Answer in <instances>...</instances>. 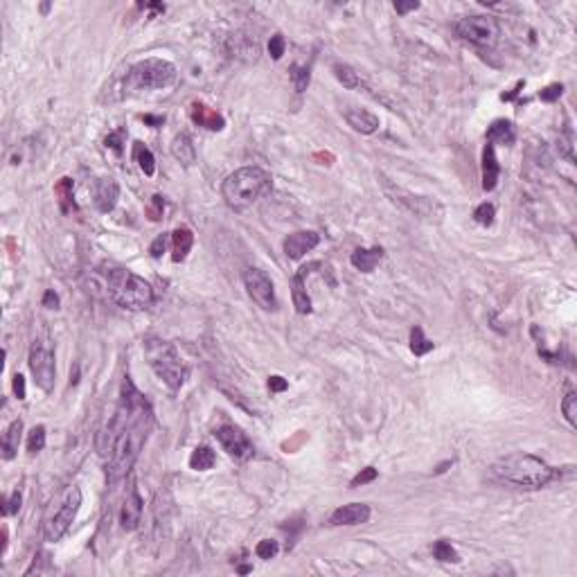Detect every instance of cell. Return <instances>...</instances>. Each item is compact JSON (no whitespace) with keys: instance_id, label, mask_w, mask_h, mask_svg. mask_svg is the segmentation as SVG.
Returning a JSON list of instances; mask_svg holds the SVG:
<instances>
[{"instance_id":"7dc6e473","label":"cell","mask_w":577,"mask_h":577,"mask_svg":"<svg viewBox=\"0 0 577 577\" xmlns=\"http://www.w3.org/2000/svg\"><path fill=\"white\" fill-rule=\"evenodd\" d=\"M43 307L45 309H59V296L54 294V289H47L43 294Z\"/></svg>"},{"instance_id":"4dcf8cb0","label":"cell","mask_w":577,"mask_h":577,"mask_svg":"<svg viewBox=\"0 0 577 577\" xmlns=\"http://www.w3.org/2000/svg\"><path fill=\"white\" fill-rule=\"evenodd\" d=\"M334 77L343 84L345 88H359L361 86V79L359 75L354 72V68H349L347 63H334Z\"/></svg>"},{"instance_id":"f1b7e54d","label":"cell","mask_w":577,"mask_h":577,"mask_svg":"<svg viewBox=\"0 0 577 577\" xmlns=\"http://www.w3.org/2000/svg\"><path fill=\"white\" fill-rule=\"evenodd\" d=\"M433 347H435L433 340H428V338L424 336V329H422L420 325H415V327L411 329V352L415 354V356H424V354H428Z\"/></svg>"},{"instance_id":"9c48e42d","label":"cell","mask_w":577,"mask_h":577,"mask_svg":"<svg viewBox=\"0 0 577 577\" xmlns=\"http://www.w3.org/2000/svg\"><path fill=\"white\" fill-rule=\"evenodd\" d=\"M30 372L34 377L36 386L43 393H52L54 379H56V365H54V349L47 338H36L30 347Z\"/></svg>"},{"instance_id":"e0dca14e","label":"cell","mask_w":577,"mask_h":577,"mask_svg":"<svg viewBox=\"0 0 577 577\" xmlns=\"http://www.w3.org/2000/svg\"><path fill=\"white\" fill-rule=\"evenodd\" d=\"M372 510L365 503H349V505H340L331 512L329 523L331 525H361L370 521Z\"/></svg>"},{"instance_id":"6da1fadb","label":"cell","mask_w":577,"mask_h":577,"mask_svg":"<svg viewBox=\"0 0 577 577\" xmlns=\"http://www.w3.org/2000/svg\"><path fill=\"white\" fill-rule=\"evenodd\" d=\"M153 426V411L140 390L133 386L131 377L122 379L120 402L107 433L102 435L100 453L107 460L111 481L127 476L140 456L144 442Z\"/></svg>"},{"instance_id":"ee69618b","label":"cell","mask_w":577,"mask_h":577,"mask_svg":"<svg viewBox=\"0 0 577 577\" xmlns=\"http://www.w3.org/2000/svg\"><path fill=\"white\" fill-rule=\"evenodd\" d=\"M165 248H167V235H158L149 246V253H151V257H160L162 253H165Z\"/></svg>"},{"instance_id":"e575fe53","label":"cell","mask_w":577,"mask_h":577,"mask_svg":"<svg viewBox=\"0 0 577 577\" xmlns=\"http://www.w3.org/2000/svg\"><path fill=\"white\" fill-rule=\"evenodd\" d=\"M43 446H45V426H34L30 431V435H28V451L30 453H39V451H43Z\"/></svg>"},{"instance_id":"cb8c5ba5","label":"cell","mask_w":577,"mask_h":577,"mask_svg":"<svg viewBox=\"0 0 577 577\" xmlns=\"http://www.w3.org/2000/svg\"><path fill=\"white\" fill-rule=\"evenodd\" d=\"M54 197L59 203V210L63 215H70L75 210V183L70 176H63L54 185Z\"/></svg>"},{"instance_id":"30bf717a","label":"cell","mask_w":577,"mask_h":577,"mask_svg":"<svg viewBox=\"0 0 577 577\" xmlns=\"http://www.w3.org/2000/svg\"><path fill=\"white\" fill-rule=\"evenodd\" d=\"M456 34L476 45H494L501 36V25L494 16L474 14L456 23Z\"/></svg>"},{"instance_id":"5bb4252c","label":"cell","mask_w":577,"mask_h":577,"mask_svg":"<svg viewBox=\"0 0 577 577\" xmlns=\"http://www.w3.org/2000/svg\"><path fill=\"white\" fill-rule=\"evenodd\" d=\"M118 199H120V185H118L116 178H111V176L97 178L95 185H93V201H95V208L100 210L102 215H109V213H113V210H116Z\"/></svg>"},{"instance_id":"603a6c76","label":"cell","mask_w":577,"mask_h":577,"mask_svg":"<svg viewBox=\"0 0 577 577\" xmlns=\"http://www.w3.org/2000/svg\"><path fill=\"white\" fill-rule=\"evenodd\" d=\"M516 133H514V124L510 120H494L490 129H487V142L490 144H514Z\"/></svg>"},{"instance_id":"4316f807","label":"cell","mask_w":577,"mask_h":577,"mask_svg":"<svg viewBox=\"0 0 577 577\" xmlns=\"http://www.w3.org/2000/svg\"><path fill=\"white\" fill-rule=\"evenodd\" d=\"M133 160L138 162L140 172L144 176H153L156 174V158H153L151 149L142 142H133Z\"/></svg>"},{"instance_id":"2e32d148","label":"cell","mask_w":577,"mask_h":577,"mask_svg":"<svg viewBox=\"0 0 577 577\" xmlns=\"http://www.w3.org/2000/svg\"><path fill=\"white\" fill-rule=\"evenodd\" d=\"M318 266H323V264L312 262V264L303 266V269L291 278V298H294V307H296L298 314H312V298H309V294H307L305 280H307V275L314 269H318Z\"/></svg>"},{"instance_id":"681fc988","label":"cell","mask_w":577,"mask_h":577,"mask_svg":"<svg viewBox=\"0 0 577 577\" xmlns=\"http://www.w3.org/2000/svg\"><path fill=\"white\" fill-rule=\"evenodd\" d=\"M142 120L147 122V124H151V127H160L162 122H165V118H153V116H144Z\"/></svg>"},{"instance_id":"8d00e7d4","label":"cell","mask_w":577,"mask_h":577,"mask_svg":"<svg viewBox=\"0 0 577 577\" xmlns=\"http://www.w3.org/2000/svg\"><path fill=\"white\" fill-rule=\"evenodd\" d=\"M162 215H165V197H160V194H153L149 206H147V217L149 221H160Z\"/></svg>"},{"instance_id":"9a60e30c","label":"cell","mask_w":577,"mask_h":577,"mask_svg":"<svg viewBox=\"0 0 577 577\" xmlns=\"http://www.w3.org/2000/svg\"><path fill=\"white\" fill-rule=\"evenodd\" d=\"M318 243H320V235L318 232L300 230V232L289 235V237L284 239L282 248H284V255H287L289 259H294V262H298V259H303L309 253V250H314L316 246H318Z\"/></svg>"},{"instance_id":"ab89813d","label":"cell","mask_w":577,"mask_h":577,"mask_svg":"<svg viewBox=\"0 0 577 577\" xmlns=\"http://www.w3.org/2000/svg\"><path fill=\"white\" fill-rule=\"evenodd\" d=\"M564 93V84H550L543 91H539V100L541 102H557Z\"/></svg>"},{"instance_id":"277c9868","label":"cell","mask_w":577,"mask_h":577,"mask_svg":"<svg viewBox=\"0 0 577 577\" xmlns=\"http://www.w3.org/2000/svg\"><path fill=\"white\" fill-rule=\"evenodd\" d=\"M102 278H104V284H107L111 300L116 305H120L122 309L140 312V309L151 307L153 289L149 282H144L140 278V275L131 273L129 269H122V266L109 264V266H104Z\"/></svg>"},{"instance_id":"ba28073f","label":"cell","mask_w":577,"mask_h":577,"mask_svg":"<svg viewBox=\"0 0 577 577\" xmlns=\"http://www.w3.org/2000/svg\"><path fill=\"white\" fill-rule=\"evenodd\" d=\"M79 508H81V490L79 487H68L66 494L56 503L54 512L45 519V525H43L45 541L56 543L66 537L70 525L75 523Z\"/></svg>"},{"instance_id":"b9f144b4","label":"cell","mask_w":577,"mask_h":577,"mask_svg":"<svg viewBox=\"0 0 577 577\" xmlns=\"http://www.w3.org/2000/svg\"><path fill=\"white\" fill-rule=\"evenodd\" d=\"M122 138H124V131H113V133L107 135L104 144H107V149H113L116 153H122Z\"/></svg>"},{"instance_id":"d4e9b609","label":"cell","mask_w":577,"mask_h":577,"mask_svg":"<svg viewBox=\"0 0 577 577\" xmlns=\"http://www.w3.org/2000/svg\"><path fill=\"white\" fill-rule=\"evenodd\" d=\"M192 243H194V235L190 228H185V226H181V228H176L172 232V259L174 262H183L185 257H188V253L192 250Z\"/></svg>"},{"instance_id":"836d02e7","label":"cell","mask_w":577,"mask_h":577,"mask_svg":"<svg viewBox=\"0 0 577 577\" xmlns=\"http://www.w3.org/2000/svg\"><path fill=\"white\" fill-rule=\"evenodd\" d=\"M494 217H497V208H494V203H481V206L474 210V221L481 224V226H492Z\"/></svg>"},{"instance_id":"d590c367","label":"cell","mask_w":577,"mask_h":577,"mask_svg":"<svg viewBox=\"0 0 577 577\" xmlns=\"http://www.w3.org/2000/svg\"><path fill=\"white\" fill-rule=\"evenodd\" d=\"M280 552V543L278 541H273V539H262L255 546V555L259 559H273L275 555Z\"/></svg>"},{"instance_id":"d6a6232c","label":"cell","mask_w":577,"mask_h":577,"mask_svg":"<svg viewBox=\"0 0 577 577\" xmlns=\"http://www.w3.org/2000/svg\"><path fill=\"white\" fill-rule=\"evenodd\" d=\"M562 413H564V417L566 422L571 426H577V395L573 393H566V397L562 400Z\"/></svg>"},{"instance_id":"f546056e","label":"cell","mask_w":577,"mask_h":577,"mask_svg":"<svg viewBox=\"0 0 577 577\" xmlns=\"http://www.w3.org/2000/svg\"><path fill=\"white\" fill-rule=\"evenodd\" d=\"M433 557L437 562H444V564H460V555L446 539H440L433 543Z\"/></svg>"},{"instance_id":"60d3db41","label":"cell","mask_w":577,"mask_h":577,"mask_svg":"<svg viewBox=\"0 0 577 577\" xmlns=\"http://www.w3.org/2000/svg\"><path fill=\"white\" fill-rule=\"evenodd\" d=\"M21 501H23L21 492H19V490H16V492H12V497L5 501L3 514H5V516H10V514H16V512L21 510Z\"/></svg>"},{"instance_id":"816d5d0a","label":"cell","mask_w":577,"mask_h":577,"mask_svg":"<svg viewBox=\"0 0 577 577\" xmlns=\"http://www.w3.org/2000/svg\"><path fill=\"white\" fill-rule=\"evenodd\" d=\"M239 573H241V575H246V573H250V566H239Z\"/></svg>"},{"instance_id":"7a4b0ae2","label":"cell","mask_w":577,"mask_h":577,"mask_svg":"<svg viewBox=\"0 0 577 577\" xmlns=\"http://www.w3.org/2000/svg\"><path fill=\"white\" fill-rule=\"evenodd\" d=\"M494 481L514 485L519 490H541L559 478V471L550 467L546 460H541L532 453H510L505 458H499L490 467Z\"/></svg>"},{"instance_id":"5b68a950","label":"cell","mask_w":577,"mask_h":577,"mask_svg":"<svg viewBox=\"0 0 577 577\" xmlns=\"http://www.w3.org/2000/svg\"><path fill=\"white\" fill-rule=\"evenodd\" d=\"M144 356H147L151 370L162 379V384H165L169 390L176 393V390L183 388L190 370H188V365L183 363L178 349L169 343V340L158 338V336L144 338Z\"/></svg>"},{"instance_id":"8992f818","label":"cell","mask_w":577,"mask_h":577,"mask_svg":"<svg viewBox=\"0 0 577 577\" xmlns=\"http://www.w3.org/2000/svg\"><path fill=\"white\" fill-rule=\"evenodd\" d=\"M176 81V66L158 56L138 61L127 72V88L129 91H160L169 88Z\"/></svg>"},{"instance_id":"f35d334b","label":"cell","mask_w":577,"mask_h":577,"mask_svg":"<svg viewBox=\"0 0 577 577\" xmlns=\"http://www.w3.org/2000/svg\"><path fill=\"white\" fill-rule=\"evenodd\" d=\"M377 476H379V471H377L375 467H365V469H361L359 474H356V476L352 478V483H349V487L368 485V483H372V481H375Z\"/></svg>"},{"instance_id":"4fadbf2b","label":"cell","mask_w":577,"mask_h":577,"mask_svg":"<svg viewBox=\"0 0 577 577\" xmlns=\"http://www.w3.org/2000/svg\"><path fill=\"white\" fill-rule=\"evenodd\" d=\"M142 508H144V501L140 497V492H138L135 481H131V483H129L124 503H122V510H120V525H122V530L131 532V530H135L138 525H140Z\"/></svg>"},{"instance_id":"3957f363","label":"cell","mask_w":577,"mask_h":577,"mask_svg":"<svg viewBox=\"0 0 577 577\" xmlns=\"http://www.w3.org/2000/svg\"><path fill=\"white\" fill-rule=\"evenodd\" d=\"M273 190V178L271 174L262 167H241L237 172H232L226 181L221 183V197L228 203V208L237 210H246L250 206L266 197Z\"/></svg>"},{"instance_id":"d6986e66","label":"cell","mask_w":577,"mask_h":577,"mask_svg":"<svg viewBox=\"0 0 577 577\" xmlns=\"http://www.w3.org/2000/svg\"><path fill=\"white\" fill-rule=\"evenodd\" d=\"M499 178H501V165H499L497 151H494V144L487 142L483 149V190L485 192L497 190Z\"/></svg>"},{"instance_id":"74e56055","label":"cell","mask_w":577,"mask_h":577,"mask_svg":"<svg viewBox=\"0 0 577 577\" xmlns=\"http://www.w3.org/2000/svg\"><path fill=\"white\" fill-rule=\"evenodd\" d=\"M284 50H287V41H284V36L282 34L271 36V41H269V54L273 56V61H280Z\"/></svg>"},{"instance_id":"f907efd6","label":"cell","mask_w":577,"mask_h":577,"mask_svg":"<svg viewBox=\"0 0 577 577\" xmlns=\"http://www.w3.org/2000/svg\"><path fill=\"white\" fill-rule=\"evenodd\" d=\"M451 465H453L451 460H449V462H442V465L435 469V474H444V471H446V467H451Z\"/></svg>"},{"instance_id":"7bdbcfd3","label":"cell","mask_w":577,"mask_h":577,"mask_svg":"<svg viewBox=\"0 0 577 577\" xmlns=\"http://www.w3.org/2000/svg\"><path fill=\"white\" fill-rule=\"evenodd\" d=\"M415 10H420L417 0H397V3H395V12L400 14V16H406L409 12H415Z\"/></svg>"},{"instance_id":"52a82bcc","label":"cell","mask_w":577,"mask_h":577,"mask_svg":"<svg viewBox=\"0 0 577 577\" xmlns=\"http://www.w3.org/2000/svg\"><path fill=\"white\" fill-rule=\"evenodd\" d=\"M381 178V188H384L386 199L393 203L395 208H400L402 213L417 217V219H426V221H437L444 215V208L431 197H420V194H413L404 188H397V185L386 176Z\"/></svg>"},{"instance_id":"c3c4849f","label":"cell","mask_w":577,"mask_h":577,"mask_svg":"<svg viewBox=\"0 0 577 577\" xmlns=\"http://www.w3.org/2000/svg\"><path fill=\"white\" fill-rule=\"evenodd\" d=\"M523 86H525V81H523V79H521V81H516V86L512 88L510 93H503V95H501V100H503V102H512L519 93H521V88H523Z\"/></svg>"},{"instance_id":"ac0fdd59","label":"cell","mask_w":577,"mask_h":577,"mask_svg":"<svg viewBox=\"0 0 577 577\" xmlns=\"http://www.w3.org/2000/svg\"><path fill=\"white\" fill-rule=\"evenodd\" d=\"M190 118L197 127L208 129V131H221L226 127V120L221 113H217L215 109L206 107L203 102H192L190 107Z\"/></svg>"},{"instance_id":"1f68e13d","label":"cell","mask_w":577,"mask_h":577,"mask_svg":"<svg viewBox=\"0 0 577 577\" xmlns=\"http://www.w3.org/2000/svg\"><path fill=\"white\" fill-rule=\"evenodd\" d=\"M291 81H294V88L298 93H305L309 81H312V72H309L307 66H298V63H294V66H291Z\"/></svg>"},{"instance_id":"bcb514c9","label":"cell","mask_w":577,"mask_h":577,"mask_svg":"<svg viewBox=\"0 0 577 577\" xmlns=\"http://www.w3.org/2000/svg\"><path fill=\"white\" fill-rule=\"evenodd\" d=\"M287 388H289V381L284 379V377H280V375L269 377V390H271V393H284Z\"/></svg>"},{"instance_id":"83f0119b","label":"cell","mask_w":577,"mask_h":577,"mask_svg":"<svg viewBox=\"0 0 577 577\" xmlns=\"http://www.w3.org/2000/svg\"><path fill=\"white\" fill-rule=\"evenodd\" d=\"M215 462H217V453L210 449V446L201 444V446H197V449L192 451L190 469H194V471H208V469L215 467Z\"/></svg>"},{"instance_id":"f6af8a7d","label":"cell","mask_w":577,"mask_h":577,"mask_svg":"<svg viewBox=\"0 0 577 577\" xmlns=\"http://www.w3.org/2000/svg\"><path fill=\"white\" fill-rule=\"evenodd\" d=\"M12 386H14V395L19 397L21 402L25 400V397H28V390H25V377H23V375H14Z\"/></svg>"},{"instance_id":"7402d4cb","label":"cell","mask_w":577,"mask_h":577,"mask_svg":"<svg viewBox=\"0 0 577 577\" xmlns=\"http://www.w3.org/2000/svg\"><path fill=\"white\" fill-rule=\"evenodd\" d=\"M172 156L185 167H192L197 162V147L188 133H178L172 140Z\"/></svg>"},{"instance_id":"8fae6325","label":"cell","mask_w":577,"mask_h":577,"mask_svg":"<svg viewBox=\"0 0 577 577\" xmlns=\"http://www.w3.org/2000/svg\"><path fill=\"white\" fill-rule=\"evenodd\" d=\"M243 287H246L248 296L253 298V303L257 307H262L264 312H273L278 307V300H275V287L271 278L264 271L259 269H246L243 271Z\"/></svg>"},{"instance_id":"7c38bea8","label":"cell","mask_w":577,"mask_h":577,"mask_svg":"<svg viewBox=\"0 0 577 577\" xmlns=\"http://www.w3.org/2000/svg\"><path fill=\"white\" fill-rule=\"evenodd\" d=\"M215 435H217L219 444L224 446V451L228 453L230 458H235V460H248V458H253V453H255L253 442H250L248 437H246V433H243V431L237 428L235 424H224V426H219V428L215 431Z\"/></svg>"},{"instance_id":"ffe728a7","label":"cell","mask_w":577,"mask_h":577,"mask_svg":"<svg viewBox=\"0 0 577 577\" xmlns=\"http://www.w3.org/2000/svg\"><path fill=\"white\" fill-rule=\"evenodd\" d=\"M384 259V248L381 246H372V248H356L352 255H349V262L356 271L361 273H372L379 266V262Z\"/></svg>"},{"instance_id":"484cf974","label":"cell","mask_w":577,"mask_h":577,"mask_svg":"<svg viewBox=\"0 0 577 577\" xmlns=\"http://www.w3.org/2000/svg\"><path fill=\"white\" fill-rule=\"evenodd\" d=\"M21 433H23V420H14L3 435V458L5 460H12L16 456L19 444H21Z\"/></svg>"},{"instance_id":"44dd1931","label":"cell","mask_w":577,"mask_h":577,"mask_svg":"<svg viewBox=\"0 0 577 577\" xmlns=\"http://www.w3.org/2000/svg\"><path fill=\"white\" fill-rule=\"evenodd\" d=\"M345 122L354 129V131H359L363 135L375 133L377 129H379V118L375 116V113H370V111H365V109H349V111H345Z\"/></svg>"}]
</instances>
